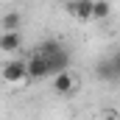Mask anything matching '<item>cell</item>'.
I'll return each instance as SVG.
<instances>
[{
	"instance_id": "1",
	"label": "cell",
	"mask_w": 120,
	"mask_h": 120,
	"mask_svg": "<svg viewBox=\"0 0 120 120\" xmlns=\"http://www.w3.org/2000/svg\"><path fill=\"white\" fill-rule=\"evenodd\" d=\"M3 81L6 84H22L28 78V59H8L3 64Z\"/></svg>"
},
{
	"instance_id": "2",
	"label": "cell",
	"mask_w": 120,
	"mask_h": 120,
	"mask_svg": "<svg viewBox=\"0 0 120 120\" xmlns=\"http://www.w3.org/2000/svg\"><path fill=\"white\" fill-rule=\"evenodd\" d=\"M64 8H67L70 17L87 22V20H92V14H95V0H70V3H64Z\"/></svg>"
},
{
	"instance_id": "3",
	"label": "cell",
	"mask_w": 120,
	"mask_h": 120,
	"mask_svg": "<svg viewBox=\"0 0 120 120\" xmlns=\"http://www.w3.org/2000/svg\"><path fill=\"white\" fill-rule=\"evenodd\" d=\"M45 75H50V64L45 56H39V53H34L28 59V78L31 81H42Z\"/></svg>"
},
{
	"instance_id": "4",
	"label": "cell",
	"mask_w": 120,
	"mask_h": 120,
	"mask_svg": "<svg viewBox=\"0 0 120 120\" xmlns=\"http://www.w3.org/2000/svg\"><path fill=\"white\" fill-rule=\"evenodd\" d=\"M53 92H56V95H70V92H75V75H73L70 70L53 75Z\"/></svg>"
},
{
	"instance_id": "5",
	"label": "cell",
	"mask_w": 120,
	"mask_h": 120,
	"mask_svg": "<svg viewBox=\"0 0 120 120\" xmlns=\"http://www.w3.org/2000/svg\"><path fill=\"white\" fill-rule=\"evenodd\" d=\"M22 48V34L20 31H3L0 36V50L3 53H17Z\"/></svg>"
},
{
	"instance_id": "6",
	"label": "cell",
	"mask_w": 120,
	"mask_h": 120,
	"mask_svg": "<svg viewBox=\"0 0 120 120\" xmlns=\"http://www.w3.org/2000/svg\"><path fill=\"white\" fill-rule=\"evenodd\" d=\"M95 75L101 78V81H117L120 78V70L115 67V61H112V56L103 61H98V67H95Z\"/></svg>"
},
{
	"instance_id": "7",
	"label": "cell",
	"mask_w": 120,
	"mask_h": 120,
	"mask_svg": "<svg viewBox=\"0 0 120 120\" xmlns=\"http://www.w3.org/2000/svg\"><path fill=\"white\" fill-rule=\"evenodd\" d=\"M61 50H67V48L61 45L59 39H45V42H42V45L36 48V53H39V56H45V59H48V61L53 59V56H59Z\"/></svg>"
},
{
	"instance_id": "8",
	"label": "cell",
	"mask_w": 120,
	"mask_h": 120,
	"mask_svg": "<svg viewBox=\"0 0 120 120\" xmlns=\"http://www.w3.org/2000/svg\"><path fill=\"white\" fill-rule=\"evenodd\" d=\"M0 25H3V31H20V25H22V14H20V11H8V14H3Z\"/></svg>"
},
{
	"instance_id": "9",
	"label": "cell",
	"mask_w": 120,
	"mask_h": 120,
	"mask_svg": "<svg viewBox=\"0 0 120 120\" xmlns=\"http://www.w3.org/2000/svg\"><path fill=\"white\" fill-rule=\"evenodd\" d=\"M112 14V3L109 0H95V14H92V20H106Z\"/></svg>"
},
{
	"instance_id": "10",
	"label": "cell",
	"mask_w": 120,
	"mask_h": 120,
	"mask_svg": "<svg viewBox=\"0 0 120 120\" xmlns=\"http://www.w3.org/2000/svg\"><path fill=\"white\" fill-rule=\"evenodd\" d=\"M112 61H115V67L120 70V50H115V53H112Z\"/></svg>"
},
{
	"instance_id": "11",
	"label": "cell",
	"mask_w": 120,
	"mask_h": 120,
	"mask_svg": "<svg viewBox=\"0 0 120 120\" xmlns=\"http://www.w3.org/2000/svg\"><path fill=\"white\" fill-rule=\"evenodd\" d=\"M101 120H120V117H117V115H103Z\"/></svg>"
},
{
	"instance_id": "12",
	"label": "cell",
	"mask_w": 120,
	"mask_h": 120,
	"mask_svg": "<svg viewBox=\"0 0 120 120\" xmlns=\"http://www.w3.org/2000/svg\"><path fill=\"white\" fill-rule=\"evenodd\" d=\"M61 3H70V0H61Z\"/></svg>"
}]
</instances>
